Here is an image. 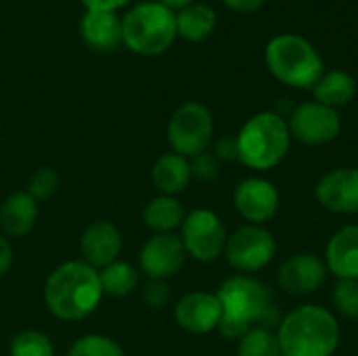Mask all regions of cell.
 I'll use <instances>...</instances> for the list:
<instances>
[{"label": "cell", "mask_w": 358, "mask_h": 356, "mask_svg": "<svg viewBox=\"0 0 358 356\" xmlns=\"http://www.w3.org/2000/svg\"><path fill=\"white\" fill-rule=\"evenodd\" d=\"M214 134V118L201 103L180 105L168 122V141L174 153L195 157L203 153Z\"/></svg>", "instance_id": "obj_7"}, {"label": "cell", "mask_w": 358, "mask_h": 356, "mask_svg": "<svg viewBox=\"0 0 358 356\" xmlns=\"http://www.w3.org/2000/svg\"><path fill=\"white\" fill-rule=\"evenodd\" d=\"M103 290L99 271L84 260H69L57 266L44 283L46 308L63 321H80L101 304Z\"/></svg>", "instance_id": "obj_2"}, {"label": "cell", "mask_w": 358, "mask_h": 356, "mask_svg": "<svg viewBox=\"0 0 358 356\" xmlns=\"http://www.w3.org/2000/svg\"><path fill=\"white\" fill-rule=\"evenodd\" d=\"M176 13L155 2H141L122 17V44L143 57L166 52L176 40Z\"/></svg>", "instance_id": "obj_5"}, {"label": "cell", "mask_w": 358, "mask_h": 356, "mask_svg": "<svg viewBox=\"0 0 358 356\" xmlns=\"http://www.w3.org/2000/svg\"><path fill=\"white\" fill-rule=\"evenodd\" d=\"M10 264H13V248L8 243L6 235L0 233V277L8 273Z\"/></svg>", "instance_id": "obj_34"}, {"label": "cell", "mask_w": 358, "mask_h": 356, "mask_svg": "<svg viewBox=\"0 0 358 356\" xmlns=\"http://www.w3.org/2000/svg\"><path fill=\"white\" fill-rule=\"evenodd\" d=\"M38 220V201L27 191L8 195L0 208V229L8 237H25Z\"/></svg>", "instance_id": "obj_19"}, {"label": "cell", "mask_w": 358, "mask_h": 356, "mask_svg": "<svg viewBox=\"0 0 358 356\" xmlns=\"http://www.w3.org/2000/svg\"><path fill=\"white\" fill-rule=\"evenodd\" d=\"M277 243L271 231L260 225H248L229 235L224 245V256L229 264L241 275H252L275 258Z\"/></svg>", "instance_id": "obj_8"}, {"label": "cell", "mask_w": 358, "mask_h": 356, "mask_svg": "<svg viewBox=\"0 0 358 356\" xmlns=\"http://www.w3.org/2000/svg\"><path fill=\"white\" fill-rule=\"evenodd\" d=\"M231 10H237V13H254L258 10L266 0H222Z\"/></svg>", "instance_id": "obj_35"}, {"label": "cell", "mask_w": 358, "mask_h": 356, "mask_svg": "<svg viewBox=\"0 0 358 356\" xmlns=\"http://www.w3.org/2000/svg\"><path fill=\"white\" fill-rule=\"evenodd\" d=\"M277 338L283 356H331L340 344V325L327 308L304 304L279 323Z\"/></svg>", "instance_id": "obj_3"}, {"label": "cell", "mask_w": 358, "mask_h": 356, "mask_svg": "<svg viewBox=\"0 0 358 356\" xmlns=\"http://www.w3.org/2000/svg\"><path fill=\"white\" fill-rule=\"evenodd\" d=\"M99 279H101L103 294L117 296V298L120 296H128L136 287V283H138L136 271L128 262H122V260H115L109 266L101 269L99 271Z\"/></svg>", "instance_id": "obj_24"}, {"label": "cell", "mask_w": 358, "mask_h": 356, "mask_svg": "<svg viewBox=\"0 0 358 356\" xmlns=\"http://www.w3.org/2000/svg\"><path fill=\"white\" fill-rule=\"evenodd\" d=\"M327 279V264L315 254H294L287 258L277 273L279 287L292 296H308L323 287Z\"/></svg>", "instance_id": "obj_13"}, {"label": "cell", "mask_w": 358, "mask_h": 356, "mask_svg": "<svg viewBox=\"0 0 358 356\" xmlns=\"http://www.w3.org/2000/svg\"><path fill=\"white\" fill-rule=\"evenodd\" d=\"M319 204L334 214L358 212V168H338L317 183Z\"/></svg>", "instance_id": "obj_14"}, {"label": "cell", "mask_w": 358, "mask_h": 356, "mask_svg": "<svg viewBox=\"0 0 358 356\" xmlns=\"http://www.w3.org/2000/svg\"><path fill=\"white\" fill-rule=\"evenodd\" d=\"M143 296H145V302H147L151 308H164V306L168 304V300H170V290H168V285H166L164 281L151 279V281L145 285Z\"/></svg>", "instance_id": "obj_31"}, {"label": "cell", "mask_w": 358, "mask_h": 356, "mask_svg": "<svg viewBox=\"0 0 358 356\" xmlns=\"http://www.w3.org/2000/svg\"><path fill=\"white\" fill-rule=\"evenodd\" d=\"M88 10H117L122 6H126L130 0H80Z\"/></svg>", "instance_id": "obj_33"}, {"label": "cell", "mask_w": 358, "mask_h": 356, "mask_svg": "<svg viewBox=\"0 0 358 356\" xmlns=\"http://www.w3.org/2000/svg\"><path fill=\"white\" fill-rule=\"evenodd\" d=\"M334 304L342 317L358 321V279H340L336 283Z\"/></svg>", "instance_id": "obj_28"}, {"label": "cell", "mask_w": 358, "mask_h": 356, "mask_svg": "<svg viewBox=\"0 0 358 356\" xmlns=\"http://www.w3.org/2000/svg\"><path fill=\"white\" fill-rule=\"evenodd\" d=\"M214 155L224 162H235L239 159V147H237V136H229V138H222L216 143V149H214Z\"/></svg>", "instance_id": "obj_32"}, {"label": "cell", "mask_w": 358, "mask_h": 356, "mask_svg": "<svg viewBox=\"0 0 358 356\" xmlns=\"http://www.w3.org/2000/svg\"><path fill=\"white\" fill-rule=\"evenodd\" d=\"M187 260L182 239L174 233H155L141 250V269L149 279L166 281L174 277Z\"/></svg>", "instance_id": "obj_11"}, {"label": "cell", "mask_w": 358, "mask_h": 356, "mask_svg": "<svg viewBox=\"0 0 358 356\" xmlns=\"http://www.w3.org/2000/svg\"><path fill=\"white\" fill-rule=\"evenodd\" d=\"M120 250H122V233L111 220L92 222L80 239V252L84 262L96 271L115 262Z\"/></svg>", "instance_id": "obj_16"}, {"label": "cell", "mask_w": 358, "mask_h": 356, "mask_svg": "<svg viewBox=\"0 0 358 356\" xmlns=\"http://www.w3.org/2000/svg\"><path fill=\"white\" fill-rule=\"evenodd\" d=\"M313 90H315L317 103H321L325 107H331V109H338V107L348 105L355 99L357 80L348 71L334 69V71L323 73V78L317 82V86Z\"/></svg>", "instance_id": "obj_22"}, {"label": "cell", "mask_w": 358, "mask_h": 356, "mask_svg": "<svg viewBox=\"0 0 358 356\" xmlns=\"http://www.w3.org/2000/svg\"><path fill=\"white\" fill-rule=\"evenodd\" d=\"M151 178L153 185L157 187V191H162V195H176L180 191H185L191 183V164L187 157L178 155V153H166L162 155L153 170H151Z\"/></svg>", "instance_id": "obj_20"}, {"label": "cell", "mask_w": 358, "mask_h": 356, "mask_svg": "<svg viewBox=\"0 0 358 356\" xmlns=\"http://www.w3.org/2000/svg\"><path fill=\"white\" fill-rule=\"evenodd\" d=\"M67 356H126L122 346L117 342H113L107 336H99V334H90L80 338L71 348Z\"/></svg>", "instance_id": "obj_27"}, {"label": "cell", "mask_w": 358, "mask_h": 356, "mask_svg": "<svg viewBox=\"0 0 358 356\" xmlns=\"http://www.w3.org/2000/svg\"><path fill=\"white\" fill-rule=\"evenodd\" d=\"M216 296L222 306L218 329L227 338L241 340L252 329H273L277 323H281L271 290L250 275H235L227 279Z\"/></svg>", "instance_id": "obj_1"}, {"label": "cell", "mask_w": 358, "mask_h": 356, "mask_svg": "<svg viewBox=\"0 0 358 356\" xmlns=\"http://www.w3.org/2000/svg\"><path fill=\"white\" fill-rule=\"evenodd\" d=\"M266 65L279 82L294 88H315L325 73L317 48L296 34H283L268 42Z\"/></svg>", "instance_id": "obj_6"}, {"label": "cell", "mask_w": 358, "mask_h": 356, "mask_svg": "<svg viewBox=\"0 0 358 356\" xmlns=\"http://www.w3.org/2000/svg\"><path fill=\"white\" fill-rule=\"evenodd\" d=\"M289 132L292 138L317 147V145H327L338 138L342 130V120L338 109L325 107L317 101H308L298 105L292 115H289Z\"/></svg>", "instance_id": "obj_10"}, {"label": "cell", "mask_w": 358, "mask_h": 356, "mask_svg": "<svg viewBox=\"0 0 358 356\" xmlns=\"http://www.w3.org/2000/svg\"><path fill=\"white\" fill-rule=\"evenodd\" d=\"M189 164H191V176H195L201 183H212L218 176V172H220L218 157L214 153H208V151L191 157Z\"/></svg>", "instance_id": "obj_30"}, {"label": "cell", "mask_w": 358, "mask_h": 356, "mask_svg": "<svg viewBox=\"0 0 358 356\" xmlns=\"http://www.w3.org/2000/svg\"><path fill=\"white\" fill-rule=\"evenodd\" d=\"M239 356H283L279 338L273 329L258 327L239 340Z\"/></svg>", "instance_id": "obj_25"}, {"label": "cell", "mask_w": 358, "mask_h": 356, "mask_svg": "<svg viewBox=\"0 0 358 356\" xmlns=\"http://www.w3.org/2000/svg\"><path fill=\"white\" fill-rule=\"evenodd\" d=\"M10 356H55V346L44 334L29 329L13 338Z\"/></svg>", "instance_id": "obj_26"}, {"label": "cell", "mask_w": 358, "mask_h": 356, "mask_svg": "<svg viewBox=\"0 0 358 356\" xmlns=\"http://www.w3.org/2000/svg\"><path fill=\"white\" fill-rule=\"evenodd\" d=\"M292 145L287 122L273 111L250 118L237 134L239 162L252 170H271L279 166Z\"/></svg>", "instance_id": "obj_4"}, {"label": "cell", "mask_w": 358, "mask_h": 356, "mask_svg": "<svg viewBox=\"0 0 358 356\" xmlns=\"http://www.w3.org/2000/svg\"><path fill=\"white\" fill-rule=\"evenodd\" d=\"M325 264L338 279H358V225H346L327 243Z\"/></svg>", "instance_id": "obj_17"}, {"label": "cell", "mask_w": 358, "mask_h": 356, "mask_svg": "<svg viewBox=\"0 0 358 356\" xmlns=\"http://www.w3.org/2000/svg\"><path fill=\"white\" fill-rule=\"evenodd\" d=\"M57 189H59V174H57L55 168H48V166L36 170V172L29 176V180H27V193H29L36 201L48 199L50 195L57 193Z\"/></svg>", "instance_id": "obj_29"}, {"label": "cell", "mask_w": 358, "mask_h": 356, "mask_svg": "<svg viewBox=\"0 0 358 356\" xmlns=\"http://www.w3.org/2000/svg\"><path fill=\"white\" fill-rule=\"evenodd\" d=\"M174 317L176 323L189 334H210L220 325L222 306L216 294L193 292L176 304Z\"/></svg>", "instance_id": "obj_15"}, {"label": "cell", "mask_w": 358, "mask_h": 356, "mask_svg": "<svg viewBox=\"0 0 358 356\" xmlns=\"http://www.w3.org/2000/svg\"><path fill=\"white\" fill-rule=\"evenodd\" d=\"M82 38L90 48L109 52L122 44V19L113 10H88L82 19Z\"/></svg>", "instance_id": "obj_18"}, {"label": "cell", "mask_w": 358, "mask_h": 356, "mask_svg": "<svg viewBox=\"0 0 358 356\" xmlns=\"http://www.w3.org/2000/svg\"><path fill=\"white\" fill-rule=\"evenodd\" d=\"M157 2L164 4V6H168L170 10H180V8L193 4V0H157Z\"/></svg>", "instance_id": "obj_36"}, {"label": "cell", "mask_w": 358, "mask_h": 356, "mask_svg": "<svg viewBox=\"0 0 358 356\" xmlns=\"http://www.w3.org/2000/svg\"><path fill=\"white\" fill-rule=\"evenodd\" d=\"M235 208L237 212L250 220V225H266L275 218L279 210V191L277 187L260 176L245 178L235 189Z\"/></svg>", "instance_id": "obj_12"}, {"label": "cell", "mask_w": 358, "mask_h": 356, "mask_svg": "<svg viewBox=\"0 0 358 356\" xmlns=\"http://www.w3.org/2000/svg\"><path fill=\"white\" fill-rule=\"evenodd\" d=\"M143 220L155 233H172L174 229L182 227L185 210L180 201L174 199L172 195H159L145 206Z\"/></svg>", "instance_id": "obj_23"}, {"label": "cell", "mask_w": 358, "mask_h": 356, "mask_svg": "<svg viewBox=\"0 0 358 356\" xmlns=\"http://www.w3.org/2000/svg\"><path fill=\"white\" fill-rule=\"evenodd\" d=\"M182 245L189 256L199 262H212L224 254L227 245V229L222 220L212 210H193L182 220Z\"/></svg>", "instance_id": "obj_9"}, {"label": "cell", "mask_w": 358, "mask_h": 356, "mask_svg": "<svg viewBox=\"0 0 358 356\" xmlns=\"http://www.w3.org/2000/svg\"><path fill=\"white\" fill-rule=\"evenodd\" d=\"M218 17L208 4L193 2L176 13V31L189 42H203L216 29Z\"/></svg>", "instance_id": "obj_21"}]
</instances>
